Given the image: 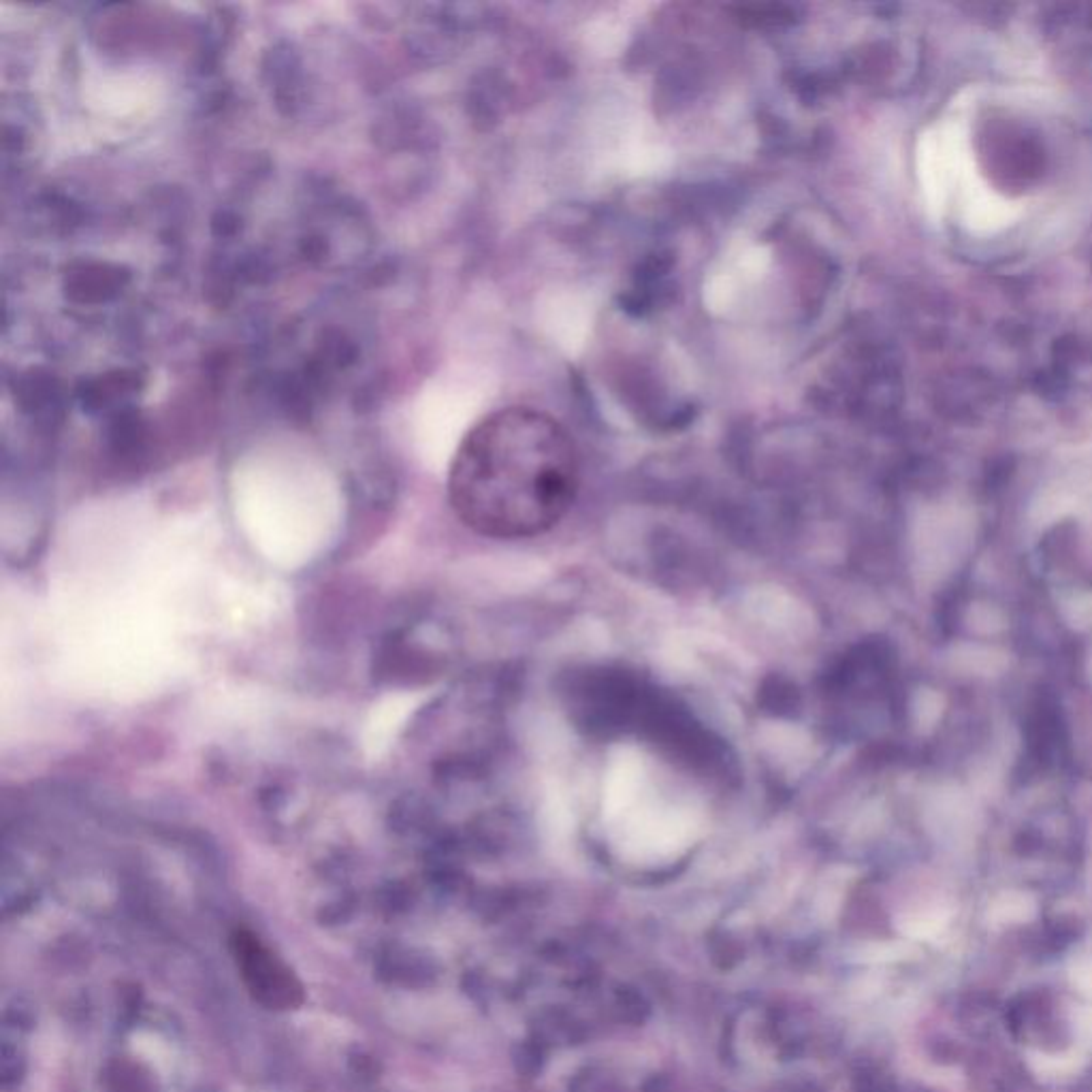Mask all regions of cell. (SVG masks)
I'll return each mask as SVG.
<instances>
[{
  "label": "cell",
  "instance_id": "cell-2",
  "mask_svg": "<svg viewBox=\"0 0 1092 1092\" xmlns=\"http://www.w3.org/2000/svg\"><path fill=\"white\" fill-rule=\"evenodd\" d=\"M233 958L254 1001L267 1009H295L303 1003V988L273 953L250 933L240 931L231 939Z\"/></svg>",
  "mask_w": 1092,
  "mask_h": 1092
},
{
  "label": "cell",
  "instance_id": "cell-6",
  "mask_svg": "<svg viewBox=\"0 0 1092 1092\" xmlns=\"http://www.w3.org/2000/svg\"><path fill=\"white\" fill-rule=\"evenodd\" d=\"M1073 986L1092 999V956L1080 958L1071 966Z\"/></svg>",
  "mask_w": 1092,
  "mask_h": 1092
},
{
  "label": "cell",
  "instance_id": "cell-3",
  "mask_svg": "<svg viewBox=\"0 0 1092 1092\" xmlns=\"http://www.w3.org/2000/svg\"><path fill=\"white\" fill-rule=\"evenodd\" d=\"M1029 1064L1031 1069L1042 1075V1077H1052V1080H1058V1077H1067V1075H1075L1077 1071L1082 1069L1084 1064V1056L1082 1054H1075V1052H1069V1054H1040V1052H1031L1029 1054Z\"/></svg>",
  "mask_w": 1092,
  "mask_h": 1092
},
{
  "label": "cell",
  "instance_id": "cell-1",
  "mask_svg": "<svg viewBox=\"0 0 1092 1092\" xmlns=\"http://www.w3.org/2000/svg\"><path fill=\"white\" fill-rule=\"evenodd\" d=\"M580 482L572 436L534 408H504L476 423L454 452L450 506L469 530L517 541L548 532Z\"/></svg>",
  "mask_w": 1092,
  "mask_h": 1092
},
{
  "label": "cell",
  "instance_id": "cell-5",
  "mask_svg": "<svg viewBox=\"0 0 1092 1092\" xmlns=\"http://www.w3.org/2000/svg\"><path fill=\"white\" fill-rule=\"evenodd\" d=\"M1073 1033L1075 1040L1088 1052H1092V1005H1084L1073 1016Z\"/></svg>",
  "mask_w": 1092,
  "mask_h": 1092
},
{
  "label": "cell",
  "instance_id": "cell-4",
  "mask_svg": "<svg viewBox=\"0 0 1092 1092\" xmlns=\"http://www.w3.org/2000/svg\"><path fill=\"white\" fill-rule=\"evenodd\" d=\"M1035 916V901L1029 894L1009 892L994 901L990 918L997 924H1022Z\"/></svg>",
  "mask_w": 1092,
  "mask_h": 1092
}]
</instances>
